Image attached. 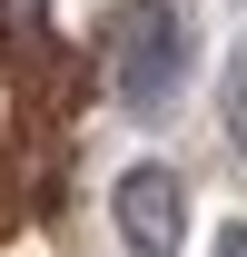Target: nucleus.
<instances>
[{
	"instance_id": "obj_1",
	"label": "nucleus",
	"mask_w": 247,
	"mask_h": 257,
	"mask_svg": "<svg viewBox=\"0 0 247 257\" xmlns=\"http://www.w3.org/2000/svg\"><path fill=\"white\" fill-rule=\"evenodd\" d=\"M109 208H119V237L139 257H178L188 247V178L168 159H139V168H119V198H109Z\"/></svg>"
},
{
	"instance_id": "obj_2",
	"label": "nucleus",
	"mask_w": 247,
	"mask_h": 257,
	"mask_svg": "<svg viewBox=\"0 0 247 257\" xmlns=\"http://www.w3.org/2000/svg\"><path fill=\"white\" fill-rule=\"evenodd\" d=\"M178 69H188V20L168 0H149L139 30H129V50H119V99L129 109H168L178 99Z\"/></svg>"
},
{
	"instance_id": "obj_3",
	"label": "nucleus",
	"mask_w": 247,
	"mask_h": 257,
	"mask_svg": "<svg viewBox=\"0 0 247 257\" xmlns=\"http://www.w3.org/2000/svg\"><path fill=\"white\" fill-rule=\"evenodd\" d=\"M227 128L247 139V60H237V89H227Z\"/></svg>"
},
{
	"instance_id": "obj_4",
	"label": "nucleus",
	"mask_w": 247,
	"mask_h": 257,
	"mask_svg": "<svg viewBox=\"0 0 247 257\" xmlns=\"http://www.w3.org/2000/svg\"><path fill=\"white\" fill-rule=\"evenodd\" d=\"M217 257H247V227H227V237H217Z\"/></svg>"
}]
</instances>
